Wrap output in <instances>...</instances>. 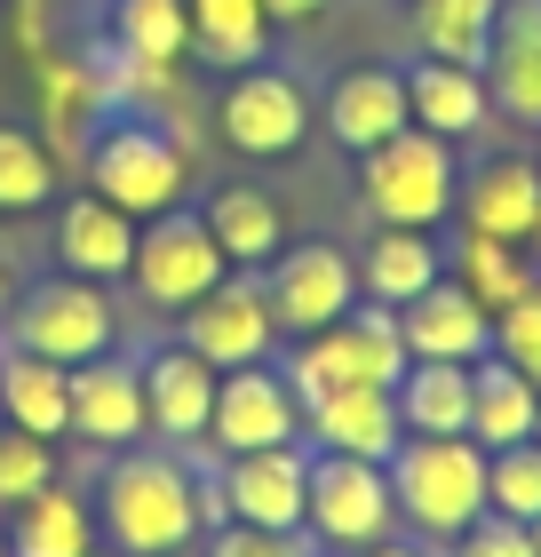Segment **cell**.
<instances>
[{"label": "cell", "mask_w": 541, "mask_h": 557, "mask_svg": "<svg viewBox=\"0 0 541 557\" xmlns=\"http://www.w3.org/2000/svg\"><path fill=\"white\" fill-rule=\"evenodd\" d=\"M88 191H104L112 208H127L136 223L184 208V191H192L184 136L160 128L144 104H112V112L88 128Z\"/></svg>", "instance_id": "obj_2"}, {"label": "cell", "mask_w": 541, "mask_h": 557, "mask_svg": "<svg viewBox=\"0 0 541 557\" xmlns=\"http://www.w3.org/2000/svg\"><path fill=\"white\" fill-rule=\"evenodd\" d=\"M485 96L502 120L541 136V0H502L494 40H485Z\"/></svg>", "instance_id": "obj_17"}, {"label": "cell", "mask_w": 541, "mask_h": 557, "mask_svg": "<svg viewBox=\"0 0 541 557\" xmlns=\"http://www.w3.org/2000/svg\"><path fill=\"white\" fill-rule=\"evenodd\" d=\"M199 215H208V232L231 256V271H263L279 247H287V215H279V199L263 184H216L199 199Z\"/></svg>", "instance_id": "obj_27"}, {"label": "cell", "mask_w": 541, "mask_h": 557, "mask_svg": "<svg viewBox=\"0 0 541 557\" xmlns=\"http://www.w3.org/2000/svg\"><path fill=\"white\" fill-rule=\"evenodd\" d=\"M184 16H192V48H199V64H216V72L263 64V40H271L263 0H184Z\"/></svg>", "instance_id": "obj_31"}, {"label": "cell", "mask_w": 541, "mask_h": 557, "mask_svg": "<svg viewBox=\"0 0 541 557\" xmlns=\"http://www.w3.org/2000/svg\"><path fill=\"white\" fill-rule=\"evenodd\" d=\"M398 335H406V359H454V367H478L494 350V311L478 295H462L454 278L422 287L415 302L398 311Z\"/></svg>", "instance_id": "obj_18"}, {"label": "cell", "mask_w": 541, "mask_h": 557, "mask_svg": "<svg viewBox=\"0 0 541 557\" xmlns=\"http://www.w3.org/2000/svg\"><path fill=\"white\" fill-rule=\"evenodd\" d=\"M494 359H509L526 383H541V278L509 311H494Z\"/></svg>", "instance_id": "obj_36"}, {"label": "cell", "mask_w": 541, "mask_h": 557, "mask_svg": "<svg viewBox=\"0 0 541 557\" xmlns=\"http://www.w3.org/2000/svg\"><path fill=\"white\" fill-rule=\"evenodd\" d=\"M0 525H9V557H88L96 549V510L72 478H48L40 494L9 502Z\"/></svg>", "instance_id": "obj_22"}, {"label": "cell", "mask_w": 541, "mask_h": 557, "mask_svg": "<svg viewBox=\"0 0 541 557\" xmlns=\"http://www.w3.org/2000/svg\"><path fill=\"white\" fill-rule=\"evenodd\" d=\"M208 478V525H271V534H303V494H311V446H255V454H216Z\"/></svg>", "instance_id": "obj_8"}, {"label": "cell", "mask_w": 541, "mask_h": 557, "mask_svg": "<svg viewBox=\"0 0 541 557\" xmlns=\"http://www.w3.org/2000/svg\"><path fill=\"white\" fill-rule=\"evenodd\" d=\"M279 367H287L303 407H319V398H334V391H391L415 359H406V335H398L391 302H351L334 326L295 335L287 350H279Z\"/></svg>", "instance_id": "obj_3"}, {"label": "cell", "mask_w": 541, "mask_h": 557, "mask_svg": "<svg viewBox=\"0 0 541 557\" xmlns=\"http://www.w3.org/2000/svg\"><path fill=\"white\" fill-rule=\"evenodd\" d=\"M398 438H406V422H398L391 391H334V398H319V407H303V446H319V454L391 462Z\"/></svg>", "instance_id": "obj_24"}, {"label": "cell", "mask_w": 541, "mask_h": 557, "mask_svg": "<svg viewBox=\"0 0 541 557\" xmlns=\"http://www.w3.org/2000/svg\"><path fill=\"white\" fill-rule=\"evenodd\" d=\"M533 438H541V422H533Z\"/></svg>", "instance_id": "obj_47"}, {"label": "cell", "mask_w": 541, "mask_h": 557, "mask_svg": "<svg viewBox=\"0 0 541 557\" xmlns=\"http://www.w3.org/2000/svg\"><path fill=\"white\" fill-rule=\"evenodd\" d=\"M9 302H16V295H9V271H0V326H9Z\"/></svg>", "instance_id": "obj_42"}, {"label": "cell", "mask_w": 541, "mask_h": 557, "mask_svg": "<svg viewBox=\"0 0 541 557\" xmlns=\"http://www.w3.org/2000/svg\"><path fill=\"white\" fill-rule=\"evenodd\" d=\"M319 9H327V0H263V16H271V24H311Z\"/></svg>", "instance_id": "obj_40"}, {"label": "cell", "mask_w": 541, "mask_h": 557, "mask_svg": "<svg viewBox=\"0 0 541 557\" xmlns=\"http://www.w3.org/2000/svg\"><path fill=\"white\" fill-rule=\"evenodd\" d=\"M0 557H9V525H0Z\"/></svg>", "instance_id": "obj_45"}, {"label": "cell", "mask_w": 541, "mask_h": 557, "mask_svg": "<svg viewBox=\"0 0 541 557\" xmlns=\"http://www.w3.org/2000/svg\"><path fill=\"white\" fill-rule=\"evenodd\" d=\"M485 510L518 518V525L541 518V438H518V446L485 454Z\"/></svg>", "instance_id": "obj_34"}, {"label": "cell", "mask_w": 541, "mask_h": 557, "mask_svg": "<svg viewBox=\"0 0 541 557\" xmlns=\"http://www.w3.org/2000/svg\"><path fill=\"white\" fill-rule=\"evenodd\" d=\"M398 128H415V120H406L398 64H358V72H343V81L327 88V136L343 151H374V144H391Z\"/></svg>", "instance_id": "obj_23"}, {"label": "cell", "mask_w": 541, "mask_h": 557, "mask_svg": "<svg viewBox=\"0 0 541 557\" xmlns=\"http://www.w3.org/2000/svg\"><path fill=\"white\" fill-rule=\"evenodd\" d=\"M502 0H415V48L446 64H485Z\"/></svg>", "instance_id": "obj_32"}, {"label": "cell", "mask_w": 541, "mask_h": 557, "mask_svg": "<svg viewBox=\"0 0 541 557\" xmlns=\"http://www.w3.org/2000/svg\"><path fill=\"white\" fill-rule=\"evenodd\" d=\"M351 263H358V302H391V311H406L422 287L446 278V247H438L430 232H406V223H374Z\"/></svg>", "instance_id": "obj_21"}, {"label": "cell", "mask_w": 541, "mask_h": 557, "mask_svg": "<svg viewBox=\"0 0 541 557\" xmlns=\"http://www.w3.org/2000/svg\"><path fill=\"white\" fill-rule=\"evenodd\" d=\"M0 343L33 350V359H57V367L104 359V350H120V302L104 295V278L48 271V278H33V287H16Z\"/></svg>", "instance_id": "obj_5"}, {"label": "cell", "mask_w": 541, "mask_h": 557, "mask_svg": "<svg viewBox=\"0 0 541 557\" xmlns=\"http://www.w3.org/2000/svg\"><path fill=\"white\" fill-rule=\"evenodd\" d=\"M446 278L462 295H478L485 311H509L526 287H533V263L518 239H494V232H462L454 223V247H446Z\"/></svg>", "instance_id": "obj_29"}, {"label": "cell", "mask_w": 541, "mask_h": 557, "mask_svg": "<svg viewBox=\"0 0 541 557\" xmlns=\"http://www.w3.org/2000/svg\"><path fill=\"white\" fill-rule=\"evenodd\" d=\"M127 263H136V215L112 208L104 191H72L57 208V271L127 278Z\"/></svg>", "instance_id": "obj_20"}, {"label": "cell", "mask_w": 541, "mask_h": 557, "mask_svg": "<svg viewBox=\"0 0 541 557\" xmlns=\"http://www.w3.org/2000/svg\"><path fill=\"white\" fill-rule=\"evenodd\" d=\"M406 81V120L446 144H470L485 120H494V96H485V72L478 64H446V57H415L398 64Z\"/></svg>", "instance_id": "obj_19"}, {"label": "cell", "mask_w": 541, "mask_h": 557, "mask_svg": "<svg viewBox=\"0 0 541 557\" xmlns=\"http://www.w3.org/2000/svg\"><path fill=\"white\" fill-rule=\"evenodd\" d=\"M175 343H192L216 374L255 367V359H279V319H271L263 271H223L192 311H175Z\"/></svg>", "instance_id": "obj_11"}, {"label": "cell", "mask_w": 541, "mask_h": 557, "mask_svg": "<svg viewBox=\"0 0 541 557\" xmlns=\"http://www.w3.org/2000/svg\"><path fill=\"white\" fill-rule=\"evenodd\" d=\"M382 470H391L398 525L430 549L485 518V446L478 438H398Z\"/></svg>", "instance_id": "obj_4"}, {"label": "cell", "mask_w": 541, "mask_h": 557, "mask_svg": "<svg viewBox=\"0 0 541 557\" xmlns=\"http://www.w3.org/2000/svg\"><path fill=\"white\" fill-rule=\"evenodd\" d=\"M0 422L24 430V438H64L72 430V367L0 343Z\"/></svg>", "instance_id": "obj_25"}, {"label": "cell", "mask_w": 541, "mask_h": 557, "mask_svg": "<svg viewBox=\"0 0 541 557\" xmlns=\"http://www.w3.org/2000/svg\"><path fill=\"white\" fill-rule=\"evenodd\" d=\"M263 295H271L279 335H319V326H334L358 302V263L327 239H303V247L287 239L263 263Z\"/></svg>", "instance_id": "obj_12"}, {"label": "cell", "mask_w": 541, "mask_h": 557, "mask_svg": "<svg viewBox=\"0 0 541 557\" xmlns=\"http://www.w3.org/2000/svg\"><path fill=\"white\" fill-rule=\"evenodd\" d=\"M88 557H120V549H104V542H96V549H88Z\"/></svg>", "instance_id": "obj_44"}, {"label": "cell", "mask_w": 541, "mask_h": 557, "mask_svg": "<svg viewBox=\"0 0 541 557\" xmlns=\"http://www.w3.org/2000/svg\"><path fill=\"white\" fill-rule=\"evenodd\" d=\"M104 48H120L144 72H175L192 57V16L184 0H104Z\"/></svg>", "instance_id": "obj_28"}, {"label": "cell", "mask_w": 541, "mask_h": 557, "mask_svg": "<svg viewBox=\"0 0 541 557\" xmlns=\"http://www.w3.org/2000/svg\"><path fill=\"white\" fill-rule=\"evenodd\" d=\"M533 422H541V383H526L509 359L485 350V359H478V391H470V438L494 454V446L533 438Z\"/></svg>", "instance_id": "obj_30"}, {"label": "cell", "mask_w": 541, "mask_h": 557, "mask_svg": "<svg viewBox=\"0 0 541 557\" xmlns=\"http://www.w3.org/2000/svg\"><path fill=\"white\" fill-rule=\"evenodd\" d=\"M303 438V398L279 359L231 367L216 383V414H208V446L216 454H255V446H295Z\"/></svg>", "instance_id": "obj_13"}, {"label": "cell", "mask_w": 541, "mask_h": 557, "mask_svg": "<svg viewBox=\"0 0 541 557\" xmlns=\"http://www.w3.org/2000/svg\"><path fill=\"white\" fill-rule=\"evenodd\" d=\"M311 557H334V549H311Z\"/></svg>", "instance_id": "obj_46"}, {"label": "cell", "mask_w": 541, "mask_h": 557, "mask_svg": "<svg viewBox=\"0 0 541 557\" xmlns=\"http://www.w3.org/2000/svg\"><path fill=\"white\" fill-rule=\"evenodd\" d=\"M136 374H144V414H151V438L160 446H184V454H199L208 446V414H216V383L223 374L199 359L192 343H151V350H136Z\"/></svg>", "instance_id": "obj_14"}, {"label": "cell", "mask_w": 541, "mask_h": 557, "mask_svg": "<svg viewBox=\"0 0 541 557\" xmlns=\"http://www.w3.org/2000/svg\"><path fill=\"white\" fill-rule=\"evenodd\" d=\"M311 88L295 81L287 64H239L216 96V128L231 151H247V160H287V151L311 136Z\"/></svg>", "instance_id": "obj_10"}, {"label": "cell", "mask_w": 541, "mask_h": 557, "mask_svg": "<svg viewBox=\"0 0 541 557\" xmlns=\"http://www.w3.org/2000/svg\"><path fill=\"white\" fill-rule=\"evenodd\" d=\"M192 557H311V534H271V525H208Z\"/></svg>", "instance_id": "obj_37"}, {"label": "cell", "mask_w": 541, "mask_h": 557, "mask_svg": "<svg viewBox=\"0 0 541 557\" xmlns=\"http://www.w3.org/2000/svg\"><path fill=\"white\" fill-rule=\"evenodd\" d=\"M358 557H438V549H430V542H415V534L398 525V534H382L374 549H358Z\"/></svg>", "instance_id": "obj_39"}, {"label": "cell", "mask_w": 541, "mask_h": 557, "mask_svg": "<svg viewBox=\"0 0 541 557\" xmlns=\"http://www.w3.org/2000/svg\"><path fill=\"white\" fill-rule=\"evenodd\" d=\"M88 454H120L151 438V414H144V374H136V350H104V359H81L72 367V430Z\"/></svg>", "instance_id": "obj_15"}, {"label": "cell", "mask_w": 541, "mask_h": 557, "mask_svg": "<svg viewBox=\"0 0 541 557\" xmlns=\"http://www.w3.org/2000/svg\"><path fill=\"white\" fill-rule=\"evenodd\" d=\"M88 510H96V542L120 557H192L208 534V478L192 470L184 446L136 438L104 454Z\"/></svg>", "instance_id": "obj_1"}, {"label": "cell", "mask_w": 541, "mask_h": 557, "mask_svg": "<svg viewBox=\"0 0 541 557\" xmlns=\"http://www.w3.org/2000/svg\"><path fill=\"white\" fill-rule=\"evenodd\" d=\"M438 557H533V534H526L518 518H494V510H485L470 534L438 542Z\"/></svg>", "instance_id": "obj_38"}, {"label": "cell", "mask_w": 541, "mask_h": 557, "mask_svg": "<svg viewBox=\"0 0 541 557\" xmlns=\"http://www.w3.org/2000/svg\"><path fill=\"white\" fill-rule=\"evenodd\" d=\"M526 534H533V557H541V518H533V525H526Z\"/></svg>", "instance_id": "obj_43"}, {"label": "cell", "mask_w": 541, "mask_h": 557, "mask_svg": "<svg viewBox=\"0 0 541 557\" xmlns=\"http://www.w3.org/2000/svg\"><path fill=\"white\" fill-rule=\"evenodd\" d=\"M303 534L311 549L358 557L382 534H398V502H391V470L358 462V454H319L311 446V494H303Z\"/></svg>", "instance_id": "obj_7"}, {"label": "cell", "mask_w": 541, "mask_h": 557, "mask_svg": "<svg viewBox=\"0 0 541 557\" xmlns=\"http://www.w3.org/2000/svg\"><path fill=\"white\" fill-rule=\"evenodd\" d=\"M223 271H231V256L216 247V232H208L199 208H168V215L136 223V263H127V278H136V295L151 302V311H168V319L192 311Z\"/></svg>", "instance_id": "obj_9"}, {"label": "cell", "mask_w": 541, "mask_h": 557, "mask_svg": "<svg viewBox=\"0 0 541 557\" xmlns=\"http://www.w3.org/2000/svg\"><path fill=\"white\" fill-rule=\"evenodd\" d=\"M526 263H533V278H541V215H533V232H526Z\"/></svg>", "instance_id": "obj_41"}, {"label": "cell", "mask_w": 541, "mask_h": 557, "mask_svg": "<svg viewBox=\"0 0 541 557\" xmlns=\"http://www.w3.org/2000/svg\"><path fill=\"white\" fill-rule=\"evenodd\" d=\"M462 144L430 136V128H398L391 144L358 151V199L374 223H406V232H438L454 215V184H462Z\"/></svg>", "instance_id": "obj_6"}, {"label": "cell", "mask_w": 541, "mask_h": 557, "mask_svg": "<svg viewBox=\"0 0 541 557\" xmlns=\"http://www.w3.org/2000/svg\"><path fill=\"white\" fill-rule=\"evenodd\" d=\"M470 391H478V367L415 359V367H406L398 383H391L406 438H470Z\"/></svg>", "instance_id": "obj_26"}, {"label": "cell", "mask_w": 541, "mask_h": 557, "mask_svg": "<svg viewBox=\"0 0 541 557\" xmlns=\"http://www.w3.org/2000/svg\"><path fill=\"white\" fill-rule=\"evenodd\" d=\"M533 215H541V160H526V151H485V160L462 168V184H454V223L462 232H494V239L526 247Z\"/></svg>", "instance_id": "obj_16"}, {"label": "cell", "mask_w": 541, "mask_h": 557, "mask_svg": "<svg viewBox=\"0 0 541 557\" xmlns=\"http://www.w3.org/2000/svg\"><path fill=\"white\" fill-rule=\"evenodd\" d=\"M57 199V160H48V144L33 128H16V120H0V215H33Z\"/></svg>", "instance_id": "obj_33"}, {"label": "cell", "mask_w": 541, "mask_h": 557, "mask_svg": "<svg viewBox=\"0 0 541 557\" xmlns=\"http://www.w3.org/2000/svg\"><path fill=\"white\" fill-rule=\"evenodd\" d=\"M48 478H64L57 470V438H24V430L0 422V510L24 502V494H40Z\"/></svg>", "instance_id": "obj_35"}]
</instances>
